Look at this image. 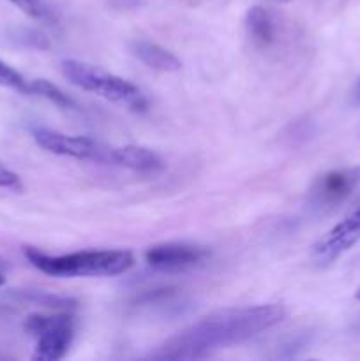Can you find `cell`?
<instances>
[{"instance_id":"cell-10","label":"cell","mask_w":360,"mask_h":361,"mask_svg":"<svg viewBox=\"0 0 360 361\" xmlns=\"http://www.w3.org/2000/svg\"><path fill=\"white\" fill-rule=\"evenodd\" d=\"M246 30L256 46H268L277 35V21L268 9L254 6L246 14Z\"/></svg>"},{"instance_id":"cell-13","label":"cell","mask_w":360,"mask_h":361,"mask_svg":"<svg viewBox=\"0 0 360 361\" xmlns=\"http://www.w3.org/2000/svg\"><path fill=\"white\" fill-rule=\"evenodd\" d=\"M16 296L25 302L35 303V305L49 307V309H73L76 305L73 298H66V296L49 295V293L42 291H18Z\"/></svg>"},{"instance_id":"cell-15","label":"cell","mask_w":360,"mask_h":361,"mask_svg":"<svg viewBox=\"0 0 360 361\" xmlns=\"http://www.w3.org/2000/svg\"><path fill=\"white\" fill-rule=\"evenodd\" d=\"M11 2L35 20H52L53 18L52 9L46 6L44 0H11Z\"/></svg>"},{"instance_id":"cell-3","label":"cell","mask_w":360,"mask_h":361,"mask_svg":"<svg viewBox=\"0 0 360 361\" xmlns=\"http://www.w3.org/2000/svg\"><path fill=\"white\" fill-rule=\"evenodd\" d=\"M62 73L73 85L81 90L94 92L108 101L120 102L133 109H145L147 101L136 85L124 78L78 60H64Z\"/></svg>"},{"instance_id":"cell-18","label":"cell","mask_w":360,"mask_h":361,"mask_svg":"<svg viewBox=\"0 0 360 361\" xmlns=\"http://www.w3.org/2000/svg\"><path fill=\"white\" fill-rule=\"evenodd\" d=\"M7 270H9V264H7V261L4 257H0V286L6 284Z\"/></svg>"},{"instance_id":"cell-5","label":"cell","mask_w":360,"mask_h":361,"mask_svg":"<svg viewBox=\"0 0 360 361\" xmlns=\"http://www.w3.org/2000/svg\"><path fill=\"white\" fill-rule=\"evenodd\" d=\"M34 140L42 150L49 154L62 155V157L80 159V161H94L113 164V147L99 143L87 136H69V134L56 133V130L39 127L34 129Z\"/></svg>"},{"instance_id":"cell-11","label":"cell","mask_w":360,"mask_h":361,"mask_svg":"<svg viewBox=\"0 0 360 361\" xmlns=\"http://www.w3.org/2000/svg\"><path fill=\"white\" fill-rule=\"evenodd\" d=\"M134 55L145 63V66L152 67L155 71H162V73H175L180 71L182 62L173 55L172 51H168L162 46L155 44L150 41H134L131 44Z\"/></svg>"},{"instance_id":"cell-7","label":"cell","mask_w":360,"mask_h":361,"mask_svg":"<svg viewBox=\"0 0 360 361\" xmlns=\"http://www.w3.org/2000/svg\"><path fill=\"white\" fill-rule=\"evenodd\" d=\"M360 182V168L330 171L320 176L309 194L311 207L316 210H330L346 200Z\"/></svg>"},{"instance_id":"cell-9","label":"cell","mask_w":360,"mask_h":361,"mask_svg":"<svg viewBox=\"0 0 360 361\" xmlns=\"http://www.w3.org/2000/svg\"><path fill=\"white\" fill-rule=\"evenodd\" d=\"M113 164L134 169V171H157L162 169V161L155 152L140 145H126L113 150Z\"/></svg>"},{"instance_id":"cell-6","label":"cell","mask_w":360,"mask_h":361,"mask_svg":"<svg viewBox=\"0 0 360 361\" xmlns=\"http://www.w3.org/2000/svg\"><path fill=\"white\" fill-rule=\"evenodd\" d=\"M360 242V203L353 207L337 224L332 226L313 245L311 256L320 267L337 261Z\"/></svg>"},{"instance_id":"cell-14","label":"cell","mask_w":360,"mask_h":361,"mask_svg":"<svg viewBox=\"0 0 360 361\" xmlns=\"http://www.w3.org/2000/svg\"><path fill=\"white\" fill-rule=\"evenodd\" d=\"M0 85L21 92V94H28V83L25 81V78L2 60H0Z\"/></svg>"},{"instance_id":"cell-2","label":"cell","mask_w":360,"mask_h":361,"mask_svg":"<svg viewBox=\"0 0 360 361\" xmlns=\"http://www.w3.org/2000/svg\"><path fill=\"white\" fill-rule=\"evenodd\" d=\"M32 267L49 277H113L126 274L134 264L129 250H81L64 256H49L34 247L25 249Z\"/></svg>"},{"instance_id":"cell-4","label":"cell","mask_w":360,"mask_h":361,"mask_svg":"<svg viewBox=\"0 0 360 361\" xmlns=\"http://www.w3.org/2000/svg\"><path fill=\"white\" fill-rule=\"evenodd\" d=\"M25 330L35 338L32 358L39 361H59L69 351L74 341L76 323L71 314H32L25 321Z\"/></svg>"},{"instance_id":"cell-21","label":"cell","mask_w":360,"mask_h":361,"mask_svg":"<svg viewBox=\"0 0 360 361\" xmlns=\"http://www.w3.org/2000/svg\"><path fill=\"white\" fill-rule=\"evenodd\" d=\"M275 2H286V0H275Z\"/></svg>"},{"instance_id":"cell-20","label":"cell","mask_w":360,"mask_h":361,"mask_svg":"<svg viewBox=\"0 0 360 361\" xmlns=\"http://www.w3.org/2000/svg\"><path fill=\"white\" fill-rule=\"evenodd\" d=\"M355 296H356V298H359V300H360V288H359V289H356V293H355Z\"/></svg>"},{"instance_id":"cell-19","label":"cell","mask_w":360,"mask_h":361,"mask_svg":"<svg viewBox=\"0 0 360 361\" xmlns=\"http://www.w3.org/2000/svg\"><path fill=\"white\" fill-rule=\"evenodd\" d=\"M352 102L355 106H360V80L356 81V85L353 87V90H352Z\"/></svg>"},{"instance_id":"cell-8","label":"cell","mask_w":360,"mask_h":361,"mask_svg":"<svg viewBox=\"0 0 360 361\" xmlns=\"http://www.w3.org/2000/svg\"><path fill=\"white\" fill-rule=\"evenodd\" d=\"M207 250L200 245L186 242H166L152 245L145 252L148 267L161 271H176L194 267L205 259Z\"/></svg>"},{"instance_id":"cell-1","label":"cell","mask_w":360,"mask_h":361,"mask_svg":"<svg viewBox=\"0 0 360 361\" xmlns=\"http://www.w3.org/2000/svg\"><path fill=\"white\" fill-rule=\"evenodd\" d=\"M286 310L277 303L233 307L205 316L159 345L154 360H200L217 349L242 344L281 323Z\"/></svg>"},{"instance_id":"cell-17","label":"cell","mask_w":360,"mask_h":361,"mask_svg":"<svg viewBox=\"0 0 360 361\" xmlns=\"http://www.w3.org/2000/svg\"><path fill=\"white\" fill-rule=\"evenodd\" d=\"M0 187H4V189H14V190L21 189L20 176L2 164H0Z\"/></svg>"},{"instance_id":"cell-16","label":"cell","mask_w":360,"mask_h":361,"mask_svg":"<svg viewBox=\"0 0 360 361\" xmlns=\"http://www.w3.org/2000/svg\"><path fill=\"white\" fill-rule=\"evenodd\" d=\"M18 37H20L27 46H32V48L44 49L49 46L48 39H46L44 35L37 30H21V34L18 35Z\"/></svg>"},{"instance_id":"cell-12","label":"cell","mask_w":360,"mask_h":361,"mask_svg":"<svg viewBox=\"0 0 360 361\" xmlns=\"http://www.w3.org/2000/svg\"><path fill=\"white\" fill-rule=\"evenodd\" d=\"M28 94L39 95V97L48 99L49 102H53L55 106L62 109H76V102L66 94V92L60 90L56 85L49 83L48 80H34L28 83Z\"/></svg>"}]
</instances>
